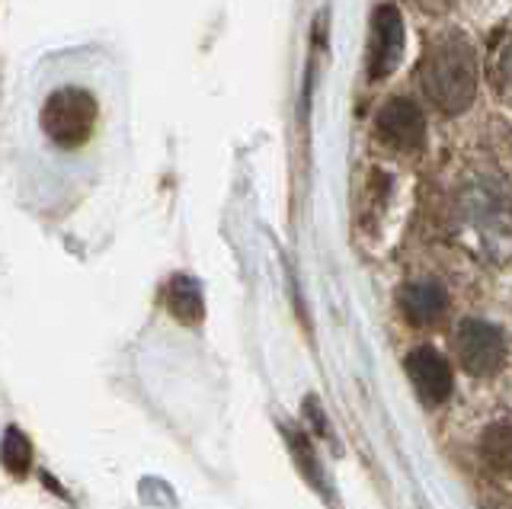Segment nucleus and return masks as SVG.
Wrapping results in <instances>:
<instances>
[{
    "mask_svg": "<svg viewBox=\"0 0 512 509\" xmlns=\"http://www.w3.org/2000/svg\"><path fill=\"white\" fill-rule=\"evenodd\" d=\"M480 455L496 474L512 477V420L487 426V433L480 436Z\"/></svg>",
    "mask_w": 512,
    "mask_h": 509,
    "instance_id": "9d476101",
    "label": "nucleus"
},
{
    "mask_svg": "<svg viewBox=\"0 0 512 509\" xmlns=\"http://www.w3.org/2000/svg\"><path fill=\"white\" fill-rule=\"evenodd\" d=\"M397 305L404 311V317L416 327L436 324L448 308V292L436 282H410L400 289Z\"/></svg>",
    "mask_w": 512,
    "mask_h": 509,
    "instance_id": "0eeeda50",
    "label": "nucleus"
},
{
    "mask_svg": "<svg viewBox=\"0 0 512 509\" xmlns=\"http://www.w3.org/2000/svg\"><path fill=\"white\" fill-rule=\"evenodd\" d=\"M378 138L394 151H416L426 141V116L413 100L394 97L378 113Z\"/></svg>",
    "mask_w": 512,
    "mask_h": 509,
    "instance_id": "20e7f679",
    "label": "nucleus"
},
{
    "mask_svg": "<svg viewBox=\"0 0 512 509\" xmlns=\"http://www.w3.org/2000/svg\"><path fill=\"white\" fill-rule=\"evenodd\" d=\"M372 58H368V77L372 81H384L397 65L400 55H404V17L400 10L384 4L378 7L375 20H372Z\"/></svg>",
    "mask_w": 512,
    "mask_h": 509,
    "instance_id": "39448f33",
    "label": "nucleus"
},
{
    "mask_svg": "<svg viewBox=\"0 0 512 509\" xmlns=\"http://www.w3.org/2000/svg\"><path fill=\"white\" fill-rule=\"evenodd\" d=\"M0 465L7 474H13L16 481L32 471V442L20 426H7L4 439H0Z\"/></svg>",
    "mask_w": 512,
    "mask_h": 509,
    "instance_id": "9b49d317",
    "label": "nucleus"
},
{
    "mask_svg": "<svg viewBox=\"0 0 512 509\" xmlns=\"http://www.w3.org/2000/svg\"><path fill=\"white\" fill-rule=\"evenodd\" d=\"M493 77H496V87L506 90L512 97V33H506L500 49L493 52Z\"/></svg>",
    "mask_w": 512,
    "mask_h": 509,
    "instance_id": "f8f14e48",
    "label": "nucleus"
},
{
    "mask_svg": "<svg viewBox=\"0 0 512 509\" xmlns=\"http://www.w3.org/2000/svg\"><path fill=\"white\" fill-rule=\"evenodd\" d=\"M304 413H308V420L333 442V429H330V423H327V417H324V410H320L317 397H304Z\"/></svg>",
    "mask_w": 512,
    "mask_h": 509,
    "instance_id": "ddd939ff",
    "label": "nucleus"
},
{
    "mask_svg": "<svg viewBox=\"0 0 512 509\" xmlns=\"http://www.w3.org/2000/svg\"><path fill=\"white\" fill-rule=\"evenodd\" d=\"M96 116H100V109H96L93 93L80 87H61L45 100L39 125L52 145L64 151H77L90 141L96 129Z\"/></svg>",
    "mask_w": 512,
    "mask_h": 509,
    "instance_id": "f03ea898",
    "label": "nucleus"
},
{
    "mask_svg": "<svg viewBox=\"0 0 512 509\" xmlns=\"http://www.w3.org/2000/svg\"><path fill=\"white\" fill-rule=\"evenodd\" d=\"M416 74H420L426 100L442 113H464L477 97V55L474 45L458 33L432 42L423 52Z\"/></svg>",
    "mask_w": 512,
    "mask_h": 509,
    "instance_id": "f257e3e1",
    "label": "nucleus"
},
{
    "mask_svg": "<svg viewBox=\"0 0 512 509\" xmlns=\"http://www.w3.org/2000/svg\"><path fill=\"white\" fill-rule=\"evenodd\" d=\"M285 445H288V452H292V458H295V465H298L304 481H308L320 493V497H330V481H327L324 465H320V458L314 452L311 439L304 436L301 429H285Z\"/></svg>",
    "mask_w": 512,
    "mask_h": 509,
    "instance_id": "1a4fd4ad",
    "label": "nucleus"
},
{
    "mask_svg": "<svg viewBox=\"0 0 512 509\" xmlns=\"http://www.w3.org/2000/svg\"><path fill=\"white\" fill-rule=\"evenodd\" d=\"M164 305L170 311V317H176L186 327H196L205 321V298L196 279L189 276H173L164 289Z\"/></svg>",
    "mask_w": 512,
    "mask_h": 509,
    "instance_id": "6e6552de",
    "label": "nucleus"
},
{
    "mask_svg": "<svg viewBox=\"0 0 512 509\" xmlns=\"http://www.w3.org/2000/svg\"><path fill=\"white\" fill-rule=\"evenodd\" d=\"M455 356L461 362V369L477 378L500 372L506 362V333L500 327H493L490 321L468 317L455 330Z\"/></svg>",
    "mask_w": 512,
    "mask_h": 509,
    "instance_id": "7ed1b4c3",
    "label": "nucleus"
},
{
    "mask_svg": "<svg viewBox=\"0 0 512 509\" xmlns=\"http://www.w3.org/2000/svg\"><path fill=\"white\" fill-rule=\"evenodd\" d=\"M407 378L423 404H442L452 394V365L432 346H420L407 356Z\"/></svg>",
    "mask_w": 512,
    "mask_h": 509,
    "instance_id": "423d86ee",
    "label": "nucleus"
}]
</instances>
